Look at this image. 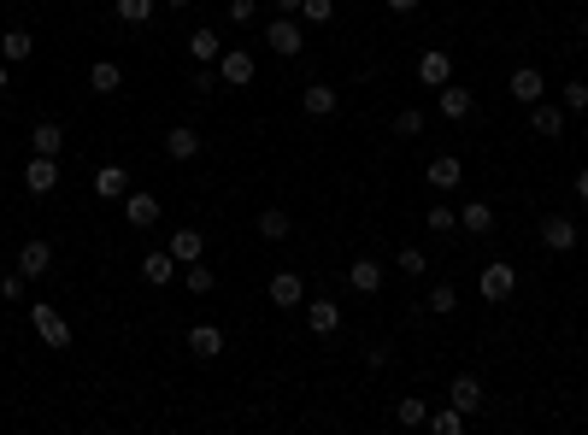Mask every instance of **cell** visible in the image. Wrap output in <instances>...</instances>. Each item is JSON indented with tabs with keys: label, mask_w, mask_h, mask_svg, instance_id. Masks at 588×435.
<instances>
[{
	"label": "cell",
	"mask_w": 588,
	"mask_h": 435,
	"mask_svg": "<svg viewBox=\"0 0 588 435\" xmlns=\"http://www.w3.org/2000/svg\"><path fill=\"white\" fill-rule=\"evenodd\" d=\"M30 324H35V335H42L47 347H71V324H65V318H59L47 301H35V306H30Z\"/></svg>",
	"instance_id": "7a4b0ae2"
},
{
	"label": "cell",
	"mask_w": 588,
	"mask_h": 435,
	"mask_svg": "<svg viewBox=\"0 0 588 435\" xmlns=\"http://www.w3.org/2000/svg\"><path fill=\"white\" fill-rule=\"evenodd\" d=\"M447 400H453L465 418H477V412H483V382L465 371V377H453V382H447Z\"/></svg>",
	"instance_id": "9c48e42d"
},
{
	"label": "cell",
	"mask_w": 588,
	"mask_h": 435,
	"mask_svg": "<svg viewBox=\"0 0 588 435\" xmlns=\"http://www.w3.org/2000/svg\"><path fill=\"white\" fill-rule=\"evenodd\" d=\"M118 18L124 24H147L154 18V0H118Z\"/></svg>",
	"instance_id": "8d00e7d4"
},
{
	"label": "cell",
	"mask_w": 588,
	"mask_h": 435,
	"mask_svg": "<svg viewBox=\"0 0 588 435\" xmlns=\"http://www.w3.org/2000/svg\"><path fill=\"white\" fill-rule=\"evenodd\" d=\"M142 277L154 282V289H171V282H177V259H171V247H165V253H147V259H142Z\"/></svg>",
	"instance_id": "ffe728a7"
},
{
	"label": "cell",
	"mask_w": 588,
	"mask_h": 435,
	"mask_svg": "<svg viewBox=\"0 0 588 435\" xmlns=\"http://www.w3.org/2000/svg\"><path fill=\"white\" fill-rule=\"evenodd\" d=\"M559 106H565V112H588V83L571 77V83H565V101H559Z\"/></svg>",
	"instance_id": "74e56055"
},
{
	"label": "cell",
	"mask_w": 588,
	"mask_h": 435,
	"mask_svg": "<svg viewBox=\"0 0 588 435\" xmlns=\"http://www.w3.org/2000/svg\"><path fill=\"white\" fill-rule=\"evenodd\" d=\"M424 424H430L435 435H459V430H465V412H459V406L447 400V406H435V412L424 418Z\"/></svg>",
	"instance_id": "f1b7e54d"
},
{
	"label": "cell",
	"mask_w": 588,
	"mask_h": 435,
	"mask_svg": "<svg viewBox=\"0 0 588 435\" xmlns=\"http://www.w3.org/2000/svg\"><path fill=\"white\" fill-rule=\"evenodd\" d=\"M424 223H430L435 235H447V230L459 223V213H453V206H430V213H424Z\"/></svg>",
	"instance_id": "f35d334b"
},
{
	"label": "cell",
	"mask_w": 588,
	"mask_h": 435,
	"mask_svg": "<svg viewBox=\"0 0 588 435\" xmlns=\"http://www.w3.org/2000/svg\"><path fill=\"white\" fill-rule=\"evenodd\" d=\"M483 301H512V289H518V271L512 265H483Z\"/></svg>",
	"instance_id": "30bf717a"
},
{
	"label": "cell",
	"mask_w": 588,
	"mask_h": 435,
	"mask_svg": "<svg viewBox=\"0 0 588 435\" xmlns=\"http://www.w3.org/2000/svg\"><path fill=\"white\" fill-rule=\"evenodd\" d=\"M30 147H35V153H54V159H59V147H65V124L42 118V124L30 130Z\"/></svg>",
	"instance_id": "7402d4cb"
},
{
	"label": "cell",
	"mask_w": 588,
	"mask_h": 435,
	"mask_svg": "<svg viewBox=\"0 0 588 435\" xmlns=\"http://www.w3.org/2000/svg\"><path fill=\"white\" fill-rule=\"evenodd\" d=\"M271 6H277V12H300V0H271Z\"/></svg>",
	"instance_id": "bcb514c9"
},
{
	"label": "cell",
	"mask_w": 588,
	"mask_h": 435,
	"mask_svg": "<svg viewBox=\"0 0 588 435\" xmlns=\"http://www.w3.org/2000/svg\"><path fill=\"white\" fill-rule=\"evenodd\" d=\"M254 18H259L254 0H230V24H254Z\"/></svg>",
	"instance_id": "7bdbcfd3"
},
{
	"label": "cell",
	"mask_w": 588,
	"mask_h": 435,
	"mask_svg": "<svg viewBox=\"0 0 588 435\" xmlns=\"http://www.w3.org/2000/svg\"><path fill=\"white\" fill-rule=\"evenodd\" d=\"M24 189H30V194L59 189V159H54V153H35L30 165H24Z\"/></svg>",
	"instance_id": "52a82bcc"
},
{
	"label": "cell",
	"mask_w": 588,
	"mask_h": 435,
	"mask_svg": "<svg viewBox=\"0 0 588 435\" xmlns=\"http://www.w3.org/2000/svg\"><path fill=\"white\" fill-rule=\"evenodd\" d=\"M418 83H424V89H442V83H453V59H447L442 47H430V54L418 59Z\"/></svg>",
	"instance_id": "8fae6325"
},
{
	"label": "cell",
	"mask_w": 588,
	"mask_h": 435,
	"mask_svg": "<svg viewBox=\"0 0 588 435\" xmlns=\"http://www.w3.org/2000/svg\"><path fill=\"white\" fill-rule=\"evenodd\" d=\"M530 130H535V135H547V142H553V135L565 130V106H553V101H547V94H542V101L530 106Z\"/></svg>",
	"instance_id": "2e32d148"
},
{
	"label": "cell",
	"mask_w": 588,
	"mask_h": 435,
	"mask_svg": "<svg viewBox=\"0 0 588 435\" xmlns=\"http://www.w3.org/2000/svg\"><path fill=\"white\" fill-rule=\"evenodd\" d=\"M506 89H512V101H518V106H535V101L547 94V77H542L535 65H518V71L506 77Z\"/></svg>",
	"instance_id": "8992f818"
},
{
	"label": "cell",
	"mask_w": 588,
	"mask_h": 435,
	"mask_svg": "<svg viewBox=\"0 0 588 435\" xmlns=\"http://www.w3.org/2000/svg\"><path fill=\"white\" fill-rule=\"evenodd\" d=\"M389 359H394V347H383V341H371V347H365V365H371V371H383Z\"/></svg>",
	"instance_id": "b9f144b4"
},
{
	"label": "cell",
	"mask_w": 588,
	"mask_h": 435,
	"mask_svg": "<svg viewBox=\"0 0 588 435\" xmlns=\"http://www.w3.org/2000/svg\"><path fill=\"white\" fill-rule=\"evenodd\" d=\"M424 418H430V406H424V400H418V394H406V400H400V406H394V424H400V430H418V424H424Z\"/></svg>",
	"instance_id": "4dcf8cb0"
},
{
	"label": "cell",
	"mask_w": 588,
	"mask_h": 435,
	"mask_svg": "<svg viewBox=\"0 0 588 435\" xmlns=\"http://www.w3.org/2000/svg\"><path fill=\"white\" fill-rule=\"evenodd\" d=\"M335 106H342V101H335L330 83H312V89L300 94V112H306V118H335Z\"/></svg>",
	"instance_id": "ac0fdd59"
},
{
	"label": "cell",
	"mask_w": 588,
	"mask_h": 435,
	"mask_svg": "<svg viewBox=\"0 0 588 435\" xmlns=\"http://www.w3.org/2000/svg\"><path fill=\"white\" fill-rule=\"evenodd\" d=\"M453 306H459V289H453V282H435V294H430V312H435V318H447Z\"/></svg>",
	"instance_id": "e575fe53"
},
{
	"label": "cell",
	"mask_w": 588,
	"mask_h": 435,
	"mask_svg": "<svg viewBox=\"0 0 588 435\" xmlns=\"http://www.w3.org/2000/svg\"><path fill=\"white\" fill-rule=\"evenodd\" d=\"M424 177H430V189H435V194H453L459 183H465V165H459L453 153H435L430 165H424Z\"/></svg>",
	"instance_id": "277c9868"
},
{
	"label": "cell",
	"mask_w": 588,
	"mask_h": 435,
	"mask_svg": "<svg viewBox=\"0 0 588 435\" xmlns=\"http://www.w3.org/2000/svg\"><path fill=\"white\" fill-rule=\"evenodd\" d=\"M471 106H477V94L459 89V83H442V89H435V112H442L447 124H465V118H471Z\"/></svg>",
	"instance_id": "3957f363"
},
{
	"label": "cell",
	"mask_w": 588,
	"mask_h": 435,
	"mask_svg": "<svg viewBox=\"0 0 588 435\" xmlns=\"http://www.w3.org/2000/svg\"><path fill=\"white\" fill-rule=\"evenodd\" d=\"M306 324H312V335H335L342 330V306L335 301H306Z\"/></svg>",
	"instance_id": "d6986e66"
},
{
	"label": "cell",
	"mask_w": 588,
	"mask_h": 435,
	"mask_svg": "<svg viewBox=\"0 0 588 435\" xmlns=\"http://www.w3.org/2000/svg\"><path fill=\"white\" fill-rule=\"evenodd\" d=\"M265 47H271V54H283V59H300V54H306V30H300L294 12H283V18L265 24Z\"/></svg>",
	"instance_id": "6da1fadb"
},
{
	"label": "cell",
	"mask_w": 588,
	"mask_h": 435,
	"mask_svg": "<svg viewBox=\"0 0 588 435\" xmlns=\"http://www.w3.org/2000/svg\"><path fill=\"white\" fill-rule=\"evenodd\" d=\"M183 282H189V294H212V289H218V277H212V265H200V259L189 265V277H183Z\"/></svg>",
	"instance_id": "836d02e7"
},
{
	"label": "cell",
	"mask_w": 588,
	"mask_h": 435,
	"mask_svg": "<svg viewBox=\"0 0 588 435\" xmlns=\"http://www.w3.org/2000/svg\"><path fill=\"white\" fill-rule=\"evenodd\" d=\"M18 271H24V277H47V271H54V247H47L42 235H35V242H24L18 247Z\"/></svg>",
	"instance_id": "7c38bea8"
},
{
	"label": "cell",
	"mask_w": 588,
	"mask_h": 435,
	"mask_svg": "<svg viewBox=\"0 0 588 435\" xmlns=\"http://www.w3.org/2000/svg\"><path fill=\"white\" fill-rule=\"evenodd\" d=\"M347 282H354V294H377L383 289V265H377V259H354Z\"/></svg>",
	"instance_id": "cb8c5ba5"
},
{
	"label": "cell",
	"mask_w": 588,
	"mask_h": 435,
	"mask_svg": "<svg viewBox=\"0 0 588 435\" xmlns=\"http://www.w3.org/2000/svg\"><path fill=\"white\" fill-rule=\"evenodd\" d=\"M424 0H389V12H400V18H406V12H418Z\"/></svg>",
	"instance_id": "ee69618b"
},
{
	"label": "cell",
	"mask_w": 588,
	"mask_h": 435,
	"mask_svg": "<svg viewBox=\"0 0 588 435\" xmlns=\"http://www.w3.org/2000/svg\"><path fill=\"white\" fill-rule=\"evenodd\" d=\"M189 353H194V359H218V353H224V330H218V324H194V330H189Z\"/></svg>",
	"instance_id": "44dd1931"
},
{
	"label": "cell",
	"mask_w": 588,
	"mask_h": 435,
	"mask_svg": "<svg viewBox=\"0 0 588 435\" xmlns=\"http://www.w3.org/2000/svg\"><path fill=\"white\" fill-rule=\"evenodd\" d=\"M218 83H224V77H218V71H206V65H200V71H194V77H189V89L200 94V101H206V94H212V89H218Z\"/></svg>",
	"instance_id": "60d3db41"
},
{
	"label": "cell",
	"mask_w": 588,
	"mask_h": 435,
	"mask_svg": "<svg viewBox=\"0 0 588 435\" xmlns=\"http://www.w3.org/2000/svg\"><path fill=\"white\" fill-rule=\"evenodd\" d=\"M189 54H194V65H218V54H224L218 30H194L189 35Z\"/></svg>",
	"instance_id": "4316f807"
},
{
	"label": "cell",
	"mask_w": 588,
	"mask_h": 435,
	"mask_svg": "<svg viewBox=\"0 0 588 435\" xmlns=\"http://www.w3.org/2000/svg\"><path fill=\"white\" fill-rule=\"evenodd\" d=\"M6 83H12V65H6V59H0V89H6Z\"/></svg>",
	"instance_id": "7dc6e473"
},
{
	"label": "cell",
	"mask_w": 588,
	"mask_h": 435,
	"mask_svg": "<svg viewBox=\"0 0 588 435\" xmlns=\"http://www.w3.org/2000/svg\"><path fill=\"white\" fill-rule=\"evenodd\" d=\"M265 294H271V306H283V312H289V306H300V301H306V282H300L294 271H277Z\"/></svg>",
	"instance_id": "9a60e30c"
},
{
	"label": "cell",
	"mask_w": 588,
	"mask_h": 435,
	"mask_svg": "<svg viewBox=\"0 0 588 435\" xmlns=\"http://www.w3.org/2000/svg\"><path fill=\"white\" fill-rule=\"evenodd\" d=\"M394 265L406 271V277H424V265H430V253H424V247H394Z\"/></svg>",
	"instance_id": "1f68e13d"
},
{
	"label": "cell",
	"mask_w": 588,
	"mask_h": 435,
	"mask_svg": "<svg viewBox=\"0 0 588 435\" xmlns=\"http://www.w3.org/2000/svg\"><path fill=\"white\" fill-rule=\"evenodd\" d=\"M71 6H83V0H71Z\"/></svg>",
	"instance_id": "f907efd6"
},
{
	"label": "cell",
	"mask_w": 588,
	"mask_h": 435,
	"mask_svg": "<svg viewBox=\"0 0 588 435\" xmlns=\"http://www.w3.org/2000/svg\"><path fill=\"white\" fill-rule=\"evenodd\" d=\"M289 230H294V218L283 213V206H265V213H259V235H265V242H283Z\"/></svg>",
	"instance_id": "f546056e"
},
{
	"label": "cell",
	"mask_w": 588,
	"mask_h": 435,
	"mask_svg": "<svg viewBox=\"0 0 588 435\" xmlns=\"http://www.w3.org/2000/svg\"><path fill=\"white\" fill-rule=\"evenodd\" d=\"M200 253H206V235H200L194 223H183V230L171 235V259H177V265H194Z\"/></svg>",
	"instance_id": "e0dca14e"
},
{
	"label": "cell",
	"mask_w": 588,
	"mask_h": 435,
	"mask_svg": "<svg viewBox=\"0 0 588 435\" xmlns=\"http://www.w3.org/2000/svg\"><path fill=\"white\" fill-rule=\"evenodd\" d=\"M200 153V130H189V124H177V130L165 135V159H194Z\"/></svg>",
	"instance_id": "484cf974"
},
{
	"label": "cell",
	"mask_w": 588,
	"mask_h": 435,
	"mask_svg": "<svg viewBox=\"0 0 588 435\" xmlns=\"http://www.w3.org/2000/svg\"><path fill=\"white\" fill-rule=\"evenodd\" d=\"M542 247L547 253H577V223H571L565 213L542 218Z\"/></svg>",
	"instance_id": "5b68a950"
},
{
	"label": "cell",
	"mask_w": 588,
	"mask_h": 435,
	"mask_svg": "<svg viewBox=\"0 0 588 435\" xmlns=\"http://www.w3.org/2000/svg\"><path fill=\"white\" fill-rule=\"evenodd\" d=\"M577 35H583V42H588V12H583V18H577Z\"/></svg>",
	"instance_id": "c3c4849f"
},
{
	"label": "cell",
	"mask_w": 588,
	"mask_h": 435,
	"mask_svg": "<svg viewBox=\"0 0 588 435\" xmlns=\"http://www.w3.org/2000/svg\"><path fill=\"white\" fill-rule=\"evenodd\" d=\"M459 230H471V235H489V230H494V206H483V201L459 206Z\"/></svg>",
	"instance_id": "83f0119b"
},
{
	"label": "cell",
	"mask_w": 588,
	"mask_h": 435,
	"mask_svg": "<svg viewBox=\"0 0 588 435\" xmlns=\"http://www.w3.org/2000/svg\"><path fill=\"white\" fill-rule=\"evenodd\" d=\"M89 89H95V94H118V89H124V65H112V59L89 65Z\"/></svg>",
	"instance_id": "d4e9b609"
},
{
	"label": "cell",
	"mask_w": 588,
	"mask_h": 435,
	"mask_svg": "<svg viewBox=\"0 0 588 435\" xmlns=\"http://www.w3.org/2000/svg\"><path fill=\"white\" fill-rule=\"evenodd\" d=\"M577 201H583V206H588V165H583V171H577Z\"/></svg>",
	"instance_id": "f6af8a7d"
},
{
	"label": "cell",
	"mask_w": 588,
	"mask_h": 435,
	"mask_svg": "<svg viewBox=\"0 0 588 435\" xmlns=\"http://www.w3.org/2000/svg\"><path fill=\"white\" fill-rule=\"evenodd\" d=\"M95 194H100V201H124V194H130V171H124V165H100L95 171Z\"/></svg>",
	"instance_id": "5bb4252c"
},
{
	"label": "cell",
	"mask_w": 588,
	"mask_h": 435,
	"mask_svg": "<svg viewBox=\"0 0 588 435\" xmlns=\"http://www.w3.org/2000/svg\"><path fill=\"white\" fill-rule=\"evenodd\" d=\"M159 213H165V206H159L147 189H130V194H124V218H130L135 230H154V223H159Z\"/></svg>",
	"instance_id": "ba28073f"
},
{
	"label": "cell",
	"mask_w": 588,
	"mask_h": 435,
	"mask_svg": "<svg viewBox=\"0 0 588 435\" xmlns=\"http://www.w3.org/2000/svg\"><path fill=\"white\" fill-rule=\"evenodd\" d=\"M30 54H35V35L30 30H6V35H0V59H6V65H24Z\"/></svg>",
	"instance_id": "603a6c76"
},
{
	"label": "cell",
	"mask_w": 588,
	"mask_h": 435,
	"mask_svg": "<svg viewBox=\"0 0 588 435\" xmlns=\"http://www.w3.org/2000/svg\"><path fill=\"white\" fill-rule=\"evenodd\" d=\"M218 77L235 83V89H247V83H254V59H247V47H230V54H218Z\"/></svg>",
	"instance_id": "4fadbf2b"
},
{
	"label": "cell",
	"mask_w": 588,
	"mask_h": 435,
	"mask_svg": "<svg viewBox=\"0 0 588 435\" xmlns=\"http://www.w3.org/2000/svg\"><path fill=\"white\" fill-rule=\"evenodd\" d=\"M24 271H6V277H0V301H24Z\"/></svg>",
	"instance_id": "ab89813d"
},
{
	"label": "cell",
	"mask_w": 588,
	"mask_h": 435,
	"mask_svg": "<svg viewBox=\"0 0 588 435\" xmlns=\"http://www.w3.org/2000/svg\"><path fill=\"white\" fill-rule=\"evenodd\" d=\"M418 130H424V112H418V106H400V112H394V135H400V142H412Z\"/></svg>",
	"instance_id": "d6a6232c"
},
{
	"label": "cell",
	"mask_w": 588,
	"mask_h": 435,
	"mask_svg": "<svg viewBox=\"0 0 588 435\" xmlns=\"http://www.w3.org/2000/svg\"><path fill=\"white\" fill-rule=\"evenodd\" d=\"M300 18H306V24H330L335 18V0H300Z\"/></svg>",
	"instance_id": "d590c367"
},
{
	"label": "cell",
	"mask_w": 588,
	"mask_h": 435,
	"mask_svg": "<svg viewBox=\"0 0 588 435\" xmlns=\"http://www.w3.org/2000/svg\"><path fill=\"white\" fill-rule=\"evenodd\" d=\"M165 6H171V12H183V6H194V0H165Z\"/></svg>",
	"instance_id": "681fc988"
}]
</instances>
